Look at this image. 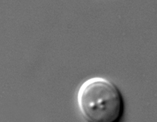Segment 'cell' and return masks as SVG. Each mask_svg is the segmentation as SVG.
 I'll list each match as a JSON object with an SVG mask.
<instances>
[{"label": "cell", "instance_id": "6da1fadb", "mask_svg": "<svg viewBox=\"0 0 157 122\" xmlns=\"http://www.w3.org/2000/svg\"><path fill=\"white\" fill-rule=\"evenodd\" d=\"M77 100L82 114L89 122H117L123 114L121 92L114 83L104 78L84 82L79 89Z\"/></svg>", "mask_w": 157, "mask_h": 122}]
</instances>
